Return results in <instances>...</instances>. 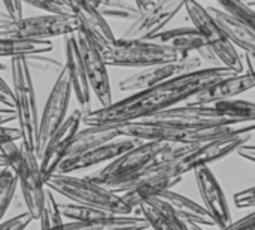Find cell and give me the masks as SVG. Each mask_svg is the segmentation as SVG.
<instances>
[{
    "label": "cell",
    "instance_id": "cell-1",
    "mask_svg": "<svg viewBox=\"0 0 255 230\" xmlns=\"http://www.w3.org/2000/svg\"><path fill=\"white\" fill-rule=\"evenodd\" d=\"M239 75L227 67H206L203 70L173 78L161 85L152 87L145 91L134 93L120 102L112 103L108 108H100L84 115V124L87 127L97 126H123L130 123L143 121L145 118L158 112L175 108L184 100L191 99L206 87L229 78Z\"/></svg>",
    "mask_w": 255,
    "mask_h": 230
},
{
    "label": "cell",
    "instance_id": "cell-2",
    "mask_svg": "<svg viewBox=\"0 0 255 230\" xmlns=\"http://www.w3.org/2000/svg\"><path fill=\"white\" fill-rule=\"evenodd\" d=\"M121 138H134L143 142H172L181 145H200L212 141L248 135L255 132V121L221 126H176L167 123L137 121L118 126Z\"/></svg>",
    "mask_w": 255,
    "mask_h": 230
},
{
    "label": "cell",
    "instance_id": "cell-3",
    "mask_svg": "<svg viewBox=\"0 0 255 230\" xmlns=\"http://www.w3.org/2000/svg\"><path fill=\"white\" fill-rule=\"evenodd\" d=\"M200 145H181L172 142H143L142 145L133 148L131 151L126 153L124 156L114 160L112 163H108V166H105L103 169L87 178L108 189L117 183L133 178L134 175L152 166H157L164 162H173L182 159L190 153H193Z\"/></svg>",
    "mask_w": 255,
    "mask_h": 230
},
{
    "label": "cell",
    "instance_id": "cell-4",
    "mask_svg": "<svg viewBox=\"0 0 255 230\" xmlns=\"http://www.w3.org/2000/svg\"><path fill=\"white\" fill-rule=\"evenodd\" d=\"M97 45V43H96ZM106 66L146 69L152 66L172 64L190 57L188 52L152 40H124L97 45Z\"/></svg>",
    "mask_w": 255,
    "mask_h": 230
},
{
    "label": "cell",
    "instance_id": "cell-5",
    "mask_svg": "<svg viewBox=\"0 0 255 230\" xmlns=\"http://www.w3.org/2000/svg\"><path fill=\"white\" fill-rule=\"evenodd\" d=\"M45 186L73 204L93 207L115 216H131L133 213V208H130L120 195L93 183L90 178L55 174L45 181Z\"/></svg>",
    "mask_w": 255,
    "mask_h": 230
},
{
    "label": "cell",
    "instance_id": "cell-6",
    "mask_svg": "<svg viewBox=\"0 0 255 230\" xmlns=\"http://www.w3.org/2000/svg\"><path fill=\"white\" fill-rule=\"evenodd\" d=\"M10 72H12V88L16 97L18 127L22 132L21 144L36 151V141H37L40 118L37 117L36 93H34V87L31 81L30 67L25 58H12Z\"/></svg>",
    "mask_w": 255,
    "mask_h": 230
},
{
    "label": "cell",
    "instance_id": "cell-7",
    "mask_svg": "<svg viewBox=\"0 0 255 230\" xmlns=\"http://www.w3.org/2000/svg\"><path fill=\"white\" fill-rule=\"evenodd\" d=\"M185 10L193 22V27H196L202 33L211 49L221 60L223 66L236 73H244V63L239 52L236 51L227 34L223 31V28L218 25V22L212 18L208 7L203 6L200 1L185 0Z\"/></svg>",
    "mask_w": 255,
    "mask_h": 230
},
{
    "label": "cell",
    "instance_id": "cell-8",
    "mask_svg": "<svg viewBox=\"0 0 255 230\" xmlns=\"http://www.w3.org/2000/svg\"><path fill=\"white\" fill-rule=\"evenodd\" d=\"M72 82L69 78L67 69L55 78V84L48 96V100L43 106L40 121H39V133H37V141H36V156L40 160L43 156L49 141L52 136L60 130V127L64 124L67 120V109L72 97Z\"/></svg>",
    "mask_w": 255,
    "mask_h": 230
},
{
    "label": "cell",
    "instance_id": "cell-9",
    "mask_svg": "<svg viewBox=\"0 0 255 230\" xmlns=\"http://www.w3.org/2000/svg\"><path fill=\"white\" fill-rule=\"evenodd\" d=\"M81 28V22L76 16L66 15H39L24 18L19 22H13L0 27V39H39L49 40L57 36L76 34Z\"/></svg>",
    "mask_w": 255,
    "mask_h": 230
},
{
    "label": "cell",
    "instance_id": "cell-10",
    "mask_svg": "<svg viewBox=\"0 0 255 230\" xmlns=\"http://www.w3.org/2000/svg\"><path fill=\"white\" fill-rule=\"evenodd\" d=\"M203 69H206L205 61L200 57L190 55L187 60H182L178 63L140 69L136 73L120 81L118 87L121 91H133V94H134V93L145 91V90H149L152 87L161 85V84H164L173 78L188 75V73H194V72H199Z\"/></svg>",
    "mask_w": 255,
    "mask_h": 230
},
{
    "label": "cell",
    "instance_id": "cell-11",
    "mask_svg": "<svg viewBox=\"0 0 255 230\" xmlns=\"http://www.w3.org/2000/svg\"><path fill=\"white\" fill-rule=\"evenodd\" d=\"M21 150L22 156L16 172L22 199L27 207V213H30L34 220H40L46 201V186L40 169V160L37 159L36 151L30 150L27 145L21 144Z\"/></svg>",
    "mask_w": 255,
    "mask_h": 230
},
{
    "label": "cell",
    "instance_id": "cell-12",
    "mask_svg": "<svg viewBox=\"0 0 255 230\" xmlns=\"http://www.w3.org/2000/svg\"><path fill=\"white\" fill-rule=\"evenodd\" d=\"M79 52L82 57V63L85 67V73L91 87V91L96 94L97 100L100 102L102 108L111 106L112 102V90H111V81L108 75V66L102 58V54L91 37V34L85 28H79L76 33Z\"/></svg>",
    "mask_w": 255,
    "mask_h": 230
},
{
    "label": "cell",
    "instance_id": "cell-13",
    "mask_svg": "<svg viewBox=\"0 0 255 230\" xmlns=\"http://www.w3.org/2000/svg\"><path fill=\"white\" fill-rule=\"evenodd\" d=\"M185 7V0H152L151 6L131 22L121 39L124 40H151Z\"/></svg>",
    "mask_w": 255,
    "mask_h": 230
},
{
    "label": "cell",
    "instance_id": "cell-14",
    "mask_svg": "<svg viewBox=\"0 0 255 230\" xmlns=\"http://www.w3.org/2000/svg\"><path fill=\"white\" fill-rule=\"evenodd\" d=\"M251 136L253 133H248V135H239V136L224 138V139L203 144L188 156L176 160V174L179 177H184L191 171L196 172L200 168H209L211 163L226 159L233 153H238L241 147L248 144Z\"/></svg>",
    "mask_w": 255,
    "mask_h": 230
},
{
    "label": "cell",
    "instance_id": "cell-15",
    "mask_svg": "<svg viewBox=\"0 0 255 230\" xmlns=\"http://www.w3.org/2000/svg\"><path fill=\"white\" fill-rule=\"evenodd\" d=\"M84 112L81 109L72 111V114L67 117L64 124L60 127V130L52 136L49 141L43 156L40 157V169L43 174V180L46 181L52 175H55L60 165L67 159L70 145L79 132V126L84 121Z\"/></svg>",
    "mask_w": 255,
    "mask_h": 230
},
{
    "label": "cell",
    "instance_id": "cell-16",
    "mask_svg": "<svg viewBox=\"0 0 255 230\" xmlns=\"http://www.w3.org/2000/svg\"><path fill=\"white\" fill-rule=\"evenodd\" d=\"M143 141L140 139H134V138H118L112 142L103 144L79 157L70 159V160H64L60 168L57 169L55 174H63V175H69L75 171H84V169H90L93 166L102 165L105 162L112 163L114 160L120 159L121 156H124L126 153L131 151L133 148L142 145Z\"/></svg>",
    "mask_w": 255,
    "mask_h": 230
},
{
    "label": "cell",
    "instance_id": "cell-17",
    "mask_svg": "<svg viewBox=\"0 0 255 230\" xmlns=\"http://www.w3.org/2000/svg\"><path fill=\"white\" fill-rule=\"evenodd\" d=\"M151 40L172 46L175 49H179V51H184L188 54H190V51H196L205 63L211 64V67H223L221 60L211 49V46L208 45V42L205 40V37L196 27L167 28V30L158 33L157 36H154Z\"/></svg>",
    "mask_w": 255,
    "mask_h": 230
},
{
    "label": "cell",
    "instance_id": "cell-18",
    "mask_svg": "<svg viewBox=\"0 0 255 230\" xmlns=\"http://www.w3.org/2000/svg\"><path fill=\"white\" fill-rule=\"evenodd\" d=\"M143 121L167 123L176 126H221V124H232V123H244V121H233L223 117L212 105L211 106H188V105L175 106L167 111L151 115Z\"/></svg>",
    "mask_w": 255,
    "mask_h": 230
},
{
    "label": "cell",
    "instance_id": "cell-19",
    "mask_svg": "<svg viewBox=\"0 0 255 230\" xmlns=\"http://www.w3.org/2000/svg\"><path fill=\"white\" fill-rule=\"evenodd\" d=\"M196 183L202 196V201L205 204V208L211 213V216L217 222V228L220 230L227 229L232 222V213L229 208L227 198L214 175V172L209 168H200L194 172Z\"/></svg>",
    "mask_w": 255,
    "mask_h": 230
},
{
    "label": "cell",
    "instance_id": "cell-20",
    "mask_svg": "<svg viewBox=\"0 0 255 230\" xmlns=\"http://www.w3.org/2000/svg\"><path fill=\"white\" fill-rule=\"evenodd\" d=\"M255 87V81L253 75L247 70L239 75H232L229 78H224L205 90L194 94L191 99L187 100L185 105L188 106H211L220 102L233 100V97L250 91Z\"/></svg>",
    "mask_w": 255,
    "mask_h": 230
},
{
    "label": "cell",
    "instance_id": "cell-21",
    "mask_svg": "<svg viewBox=\"0 0 255 230\" xmlns=\"http://www.w3.org/2000/svg\"><path fill=\"white\" fill-rule=\"evenodd\" d=\"M64 45H66V69L69 72L73 94L81 106V111L84 114H88L93 111L91 109V87H90L85 67L82 63L76 34L67 36L64 40Z\"/></svg>",
    "mask_w": 255,
    "mask_h": 230
},
{
    "label": "cell",
    "instance_id": "cell-22",
    "mask_svg": "<svg viewBox=\"0 0 255 230\" xmlns=\"http://www.w3.org/2000/svg\"><path fill=\"white\" fill-rule=\"evenodd\" d=\"M73 15L79 19L81 27L85 28L97 45L115 43L117 37L108 24L106 18L94 6L93 0H70Z\"/></svg>",
    "mask_w": 255,
    "mask_h": 230
},
{
    "label": "cell",
    "instance_id": "cell-23",
    "mask_svg": "<svg viewBox=\"0 0 255 230\" xmlns=\"http://www.w3.org/2000/svg\"><path fill=\"white\" fill-rule=\"evenodd\" d=\"M206 7L235 46H239L245 49L248 54L255 55V33L244 21L226 12L221 7H214V6H206Z\"/></svg>",
    "mask_w": 255,
    "mask_h": 230
},
{
    "label": "cell",
    "instance_id": "cell-24",
    "mask_svg": "<svg viewBox=\"0 0 255 230\" xmlns=\"http://www.w3.org/2000/svg\"><path fill=\"white\" fill-rule=\"evenodd\" d=\"M158 199H161L163 202H166L170 210L175 213V216L178 219H181L182 222H185L187 225H197V226H215L217 228V222L215 219L211 216V213L199 205L197 202L175 193L172 190L164 192Z\"/></svg>",
    "mask_w": 255,
    "mask_h": 230
},
{
    "label": "cell",
    "instance_id": "cell-25",
    "mask_svg": "<svg viewBox=\"0 0 255 230\" xmlns=\"http://www.w3.org/2000/svg\"><path fill=\"white\" fill-rule=\"evenodd\" d=\"M121 138L120 127L118 126H97V127H85L84 130H79L70 145L69 154L66 160L79 157L103 144L112 142L115 139Z\"/></svg>",
    "mask_w": 255,
    "mask_h": 230
},
{
    "label": "cell",
    "instance_id": "cell-26",
    "mask_svg": "<svg viewBox=\"0 0 255 230\" xmlns=\"http://www.w3.org/2000/svg\"><path fill=\"white\" fill-rule=\"evenodd\" d=\"M139 211L149 223L151 230H190L188 225L178 219L170 207L158 198L143 202Z\"/></svg>",
    "mask_w": 255,
    "mask_h": 230
},
{
    "label": "cell",
    "instance_id": "cell-27",
    "mask_svg": "<svg viewBox=\"0 0 255 230\" xmlns=\"http://www.w3.org/2000/svg\"><path fill=\"white\" fill-rule=\"evenodd\" d=\"M149 223L143 217L115 216L90 223H66V230H149Z\"/></svg>",
    "mask_w": 255,
    "mask_h": 230
},
{
    "label": "cell",
    "instance_id": "cell-28",
    "mask_svg": "<svg viewBox=\"0 0 255 230\" xmlns=\"http://www.w3.org/2000/svg\"><path fill=\"white\" fill-rule=\"evenodd\" d=\"M182 177H170V178H161V180H152L143 184H139L133 190L121 195L123 201L130 207V208H139L143 202L160 198L164 192L172 190L176 184H179Z\"/></svg>",
    "mask_w": 255,
    "mask_h": 230
},
{
    "label": "cell",
    "instance_id": "cell-29",
    "mask_svg": "<svg viewBox=\"0 0 255 230\" xmlns=\"http://www.w3.org/2000/svg\"><path fill=\"white\" fill-rule=\"evenodd\" d=\"M54 43L51 40L39 39H1L0 55L10 58H28L33 55H42L52 51Z\"/></svg>",
    "mask_w": 255,
    "mask_h": 230
},
{
    "label": "cell",
    "instance_id": "cell-30",
    "mask_svg": "<svg viewBox=\"0 0 255 230\" xmlns=\"http://www.w3.org/2000/svg\"><path fill=\"white\" fill-rule=\"evenodd\" d=\"M93 3L105 18L134 22L142 15L136 1H127V0H97V1H94L93 0Z\"/></svg>",
    "mask_w": 255,
    "mask_h": 230
},
{
    "label": "cell",
    "instance_id": "cell-31",
    "mask_svg": "<svg viewBox=\"0 0 255 230\" xmlns=\"http://www.w3.org/2000/svg\"><path fill=\"white\" fill-rule=\"evenodd\" d=\"M223 117L233 120V121H244L251 123L255 121V102H248L242 99L226 100L212 105Z\"/></svg>",
    "mask_w": 255,
    "mask_h": 230
},
{
    "label": "cell",
    "instance_id": "cell-32",
    "mask_svg": "<svg viewBox=\"0 0 255 230\" xmlns=\"http://www.w3.org/2000/svg\"><path fill=\"white\" fill-rule=\"evenodd\" d=\"M60 211L63 219H67L69 223H90V222H96L100 219H106L111 214L105 213L102 210L93 208V207H87V205H79V204H58Z\"/></svg>",
    "mask_w": 255,
    "mask_h": 230
},
{
    "label": "cell",
    "instance_id": "cell-33",
    "mask_svg": "<svg viewBox=\"0 0 255 230\" xmlns=\"http://www.w3.org/2000/svg\"><path fill=\"white\" fill-rule=\"evenodd\" d=\"M18 186H19L18 172L10 168H1V172H0V219H4V216L13 201Z\"/></svg>",
    "mask_w": 255,
    "mask_h": 230
},
{
    "label": "cell",
    "instance_id": "cell-34",
    "mask_svg": "<svg viewBox=\"0 0 255 230\" xmlns=\"http://www.w3.org/2000/svg\"><path fill=\"white\" fill-rule=\"evenodd\" d=\"M40 229L42 230H66V223L63 222V216L60 207L51 192H46L45 208L40 217Z\"/></svg>",
    "mask_w": 255,
    "mask_h": 230
},
{
    "label": "cell",
    "instance_id": "cell-35",
    "mask_svg": "<svg viewBox=\"0 0 255 230\" xmlns=\"http://www.w3.org/2000/svg\"><path fill=\"white\" fill-rule=\"evenodd\" d=\"M218 3L221 9L244 21L255 33V10L250 7L244 0H220Z\"/></svg>",
    "mask_w": 255,
    "mask_h": 230
},
{
    "label": "cell",
    "instance_id": "cell-36",
    "mask_svg": "<svg viewBox=\"0 0 255 230\" xmlns=\"http://www.w3.org/2000/svg\"><path fill=\"white\" fill-rule=\"evenodd\" d=\"M24 4L40 9L49 15H66L75 16L70 0H25Z\"/></svg>",
    "mask_w": 255,
    "mask_h": 230
},
{
    "label": "cell",
    "instance_id": "cell-37",
    "mask_svg": "<svg viewBox=\"0 0 255 230\" xmlns=\"http://www.w3.org/2000/svg\"><path fill=\"white\" fill-rule=\"evenodd\" d=\"M25 61H27L28 67H34L43 73H48V75H55L57 78L66 69V63H61V61H57L54 58H48L43 55H33V57L25 58Z\"/></svg>",
    "mask_w": 255,
    "mask_h": 230
},
{
    "label": "cell",
    "instance_id": "cell-38",
    "mask_svg": "<svg viewBox=\"0 0 255 230\" xmlns=\"http://www.w3.org/2000/svg\"><path fill=\"white\" fill-rule=\"evenodd\" d=\"M0 151H1V157H0L1 168H10L13 171H18L22 156L21 145L18 147L16 142H1Z\"/></svg>",
    "mask_w": 255,
    "mask_h": 230
},
{
    "label": "cell",
    "instance_id": "cell-39",
    "mask_svg": "<svg viewBox=\"0 0 255 230\" xmlns=\"http://www.w3.org/2000/svg\"><path fill=\"white\" fill-rule=\"evenodd\" d=\"M33 220L34 219L31 217L30 213H24V214H19L10 220L3 222L0 225V230H25Z\"/></svg>",
    "mask_w": 255,
    "mask_h": 230
},
{
    "label": "cell",
    "instance_id": "cell-40",
    "mask_svg": "<svg viewBox=\"0 0 255 230\" xmlns=\"http://www.w3.org/2000/svg\"><path fill=\"white\" fill-rule=\"evenodd\" d=\"M0 103H1V108L16 111V97H15L13 88L7 85L4 78L0 79Z\"/></svg>",
    "mask_w": 255,
    "mask_h": 230
},
{
    "label": "cell",
    "instance_id": "cell-41",
    "mask_svg": "<svg viewBox=\"0 0 255 230\" xmlns=\"http://www.w3.org/2000/svg\"><path fill=\"white\" fill-rule=\"evenodd\" d=\"M22 3L21 0H3L1 4H3V10L9 15V18L12 19V24L13 22H19L24 19L22 16Z\"/></svg>",
    "mask_w": 255,
    "mask_h": 230
},
{
    "label": "cell",
    "instance_id": "cell-42",
    "mask_svg": "<svg viewBox=\"0 0 255 230\" xmlns=\"http://www.w3.org/2000/svg\"><path fill=\"white\" fill-rule=\"evenodd\" d=\"M235 205L238 208H250V207H255V186L250 187L247 190H242L239 193L235 195L233 198Z\"/></svg>",
    "mask_w": 255,
    "mask_h": 230
},
{
    "label": "cell",
    "instance_id": "cell-43",
    "mask_svg": "<svg viewBox=\"0 0 255 230\" xmlns=\"http://www.w3.org/2000/svg\"><path fill=\"white\" fill-rule=\"evenodd\" d=\"M224 230H255V211L239 219L238 222H233L227 229Z\"/></svg>",
    "mask_w": 255,
    "mask_h": 230
},
{
    "label": "cell",
    "instance_id": "cell-44",
    "mask_svg": "<svg viewBox=\"0 0 255 230\" xmlns=\"http://www.w3.org/2000/svg\"><path fill=\"white\" fill-rule=\"evenodd\" d=\"M22 142V132L19 127H6L1 126V142Z\"/></svg>",
    "mask_w": 255,
    "mask_h": 230
},
{
    "label": "cell",
    "instance_id": "cell-45",
    "mask_svg": "<svg viewBox=\"0 0 255 230\" xmlns=\"http://www.w3.org/2000/svg\"><path fill=\"white\" fill-rule=\"evenodd\" d=\"M238 154L242 157V159H245V160H250V162H253L255 163V145H244V147H241L239 150H238Z\"/></svg>",
    "mask_w": 255,
    "mask_h": 230
},
{
    "label": "cell",
    "instance_id": "cell-46",
    "mask_svg": "<svg viewBox=\"0 0 255 230\" xmlns=\"http://www.w3.org/2000/svg\"><path fill=\"white\" fill-rule=\"evenodd\" d=\"M12 120H18V112L12 111V109L1 108L0 109V123H1V126H4L6 123H9Z\"/></svg>",
    "mask_w": 255,
    "mask_h": 230
},
{
    "label": "cell",
    "instance_id": "cell-47",
    "mask_svg": "<svg viewBox=\"0 0 255 230\" xmlns=\"http://www.w3.org/2000/svg\"><path fill=\"white\" fill-rule=\"evenodd\" d=\"M245 63H247V67H248V72L253 75L255 81V55L253 54H245Z\"/></svg>",
    "mask_w": 255,
    "mask_h": 230
},
{
    "label": "cell",
    "instance_id": "cell-48",
    "mask_svg": "<svg viewBox=\"0 0 255 230\" xmlns=\"http://www.w3.org/2000/svg\"><path fill=\"white\" fill-rule=\"evenodd\" d=\"M188 229L190 230H203L202 226H197V225H188Z\"/></svg>",
    "mask_w": 255,
    "mask_h": 230
},
{
    "label": "cell",
    "instance_id": "cell-49",
    "mask_svg": "<svg viewBox=\"0 0 255 230\" xmlns=\"http://www.w3.org/2000/svg\"><path fill=\"white\" fill-rule=\"evenodd\" d=\"M149 230H151V229H149Z\"/></svg>",
    "mask_w": 255,
    "mask_h": 230
}]
</instances>
